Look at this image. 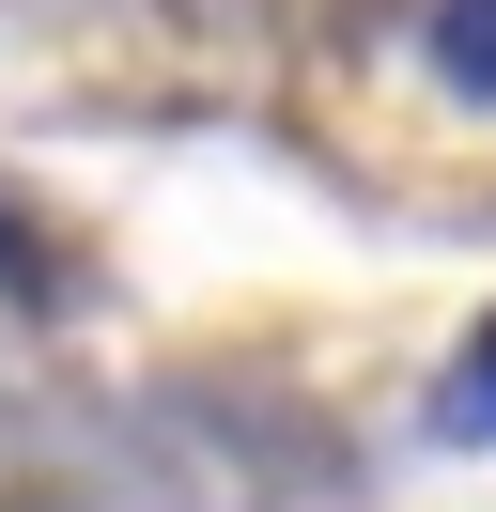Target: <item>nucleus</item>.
I'll list each match as a JSON object with an SVG mask.
<instances>
[{"label": "nucleus", "mask_w": 496, "mask_h": 512, "mask_svg": "<svg viewBox=\"0 0 496 512\" xmlns=\"http://www.w3.org/2000/svg\"><path fill=\"white\" fill-rule=\"evenodd\" d=\"M434 78L496 109V0H434Z\"/></svg>", "instance_id": "1"}, {"label": "nucleus", "mask_w": 496, "mask_h": 512, "mask_svg": "<svg viewBox=\"0 0 496 512\" xmlns=\"http://www.w3.org/2000/svg\"><path fill=\"white\" fill-rule=\"evenodd\" d=\"M434 435H481L496 450V311H481V342L450 357V388H434Z\"/></svg>", "instance_id": "2"}]
</instances>
